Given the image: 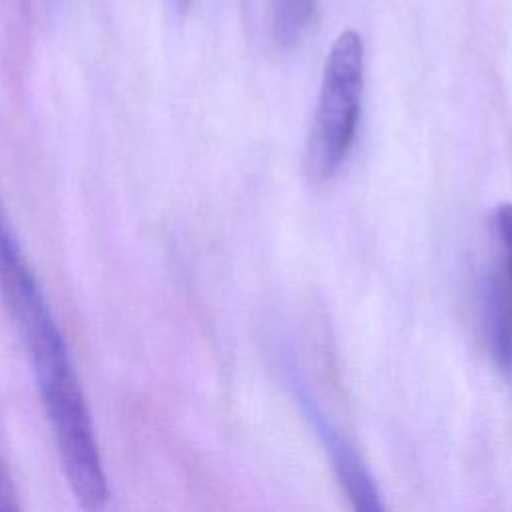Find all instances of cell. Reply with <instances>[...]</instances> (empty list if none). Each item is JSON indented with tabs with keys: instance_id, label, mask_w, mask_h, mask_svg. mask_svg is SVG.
<instances>
[{
	"instance_id": "1",
	"label": "cell",
	"mask_w": 512,
	"mask_h": 512,
	"mask_svg": "<svg viewBox=\"0 0 512 512\" xmlns=\"http://www.w3.org/2000/svg\"><path fill=\"white\" fill-rule=\"evenodd\" d=\"M362 92L364 42L356 30H344L324 62L306 146V172L314 182L332 178L346 162L358 132Z\"/></svg>"
},
{
	"instance_id": "2",
	"label": "cell",
	"mask_w": 512,
	"mask_h": 512,
	"mask_svg": "<svg viewBox=\"0 0 512 512\" xmlns=\"http://www.w3.org/2000/svg\"><path fill=\"white\" fill-rule=\"evenodd\" d=\"M286 382H288V388L292 390V396H294L304 420L310 424L320 446L324 448L326 456L330 458L332 470H334L340 486L344 488L352 508L360 510V512H382L384 502H382V494L374 482V476L366 468V464L360 458V454L356 452V448L344 436V432L332 422V418L318 404V400L314 398L306 380L296 370H288Z\"/></svg>"
},
{
	"instance_id": "3",
	"label": "cell",
	"mask_w": 512,
	"mask_h": 512,
	"mask_svg": "<svg viewBox=\"0 0 512 512\" xmlns=\"http://www.w3.org/2000/svg\"><path fill=\"white\" fill-rule=\"evenodd\" d=\"M496 252L482 280V322L490 354L512 376V202L494 210Z\"/></svg>"
},
{
	"instance_id": "4",
	"label": "cell",
	"mask_w": 512,
	"mask_h": 512,
	"mask_svg": "<svg viewBox=\"0 0 512 512\" xmlns=\"http://www.w3.org/2000/svg\"><path fill=\"white\" fill-rule=\"evenodd\" d=\"M316 0H276L274 36L282 46H294L306 32Z\"/></svg>"
},
{
	"instance_id": "5",
	"label": "cell",
	"mask_w": 512,
	"mask_h": 512,
	"mask_svg": "<svg viewBox=\"0 0 512 512\" xmlns=\"http://www.w3.org/2000/svg\"><path fill=\"white\" fill-rule=\"evenodd\" d=\"M20 508L16 488L0 462V512H16Z\"/></svg>"
},
{
	"instance_id": "6",
	"label": "cell",
	"mask_w": 512,
	"mask_h": 512,
	"mask_svg": "<svg viewBox=\"0 0 512 512\" xmlns=\"http://www.w3.org/2000/svg\"><path fill=\"white\" fill-rule=\"evenodd\" d=\"M168 2H170V6H172L176 12H184V10L190 6L192 0H168Z\"/></svg>"
}]
</instances>
